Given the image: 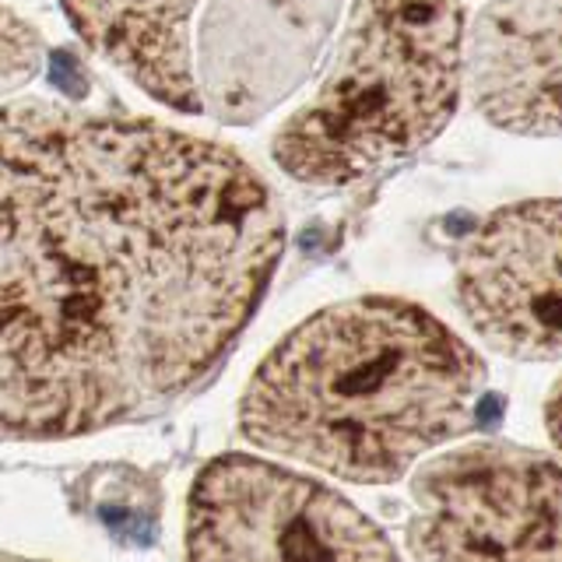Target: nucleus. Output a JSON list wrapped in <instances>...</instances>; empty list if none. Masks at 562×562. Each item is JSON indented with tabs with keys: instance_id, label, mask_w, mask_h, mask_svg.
<instances>
[{
	"instance_id": "9b49d317",
	"label": "nucleus",
	"mask_w": 562,
	"mask_h": 562,
	"mask_svg": "<svg viewBox=\"0 0 562 562\" xmlns=\"http://www.w3.org/2000/svg\"><path fill=\"white\" fill-rule=\"evenodd\" d=\"M544 426H549L552 443L562 447V380L555 383V391L549 394V404H544Z\"/></svg>"
},
{
	"instance_id": "39448f33",
	"label": "nucleus",
	"mask_w": 562,
	"mask_h": 562,
	"mask_svg": "<svg viewBox=\"0 0 562 562\" xmlns=\"http://www.w3.org/2000/svg\"><path fill=\"white\" fill-rule=\"evenodd\" d=\"M408 549L418 562H562V464L474 443L412 474Z\"/></svg>"
},
{
	"instance_id": "0eeeda50",
	"label": "nucleus",
	"mask_w": 562,
	"mask_h": 562,
	"mask_svg": "<svg viewBox=\"0 0 562 562\" xmlns=\"http://www.w3.org/2000/svg\"><path fill=\"white\" fill-rule=\"evenodd\" d=\"M345 0H211L198 40L201 113L233 127L268 116L303 85Z\"/></svg>"
},
{
	"instance_id": "1a4fd4ad",
	"label": "nucleus",
	"mask_w": 562,
	"mask_h": 562,
	"mask_svg": "<svg viewBox=\"0 0 562 562\" xmlns=\"http://www.w3.org/2000/svg\"><path fill=\"white\" fill-rule=\"evenodd\" d=\"M70 25L140 92L201 113L190 22L198 0H60Z\"/></svg>"
},
{
	"instance_id": "9d476101",
	"label": "nucleus",
	"mask_w": 562,
	"mask_h": 562,
	"mask_svg": "<svg viewBox=\"0 0 562 562\" xmlns=\"http://www.w3.org/2000/svg\"><path fill=\"white\" fill-rule=\"evenodd\" d=\"M43 57H46V49H43L40 32H35L25 18L0 8V102L40 78Z\"/></svg>"
},
{
	"instance_id": "423d86ee",
	"label": "nucleus",
	"mask_w": 562,
	"mask_h": 562,
	"mask_svg": "<svg viewBox=\"0 0 562 562\" xmlns=\"http://www.w3.org/2000/svg\"><path fill=\"white\" fill-rule=\"evenodd\" d=\"M453 295L499 356L562 362V198L488 215L457 254Z\"/></svg>"
},
{
	"instance_id": "7ed1b4c3",
	"label": "nucleus",
	"mask_w": 562,
	"mask_h": 562,
	"mask_svg": "<svg viewBox=\"0 0 562 562\" xmlns=\"http://www.w3.org/2000/svg\"><path fill=\"white\" fill-rule=\"evenodd\" d=\"M464 85L457 0H356L327 75L278 127L271 155L295 183L348 187L426 148Z\"/></svg>"
},
{
	"instance_id": "20e7f679",
	"label": "nucleus",
	"mask_w": 562,
	"mask_h": 562,
	"mask_svg": "<svg viewBox=\"0 0 562 562\" xmlns=\"http://www.w3.org/2000/svg\"><path fill=\"white\" fill-rule=\"evenodd\" d=\"M187 562H401L397 549L341 492L225 453L190 488Z\"/></svg>"
},
{
	"instance_id": "f257e3e1",
	"label": "nucleus",
	"mask_w": 562,
	"mask_h": 562,
	"mask_svg": "<svg viewBox=\"0 0 562 562\" xmlns=\"http://www.w3.org/2000/svg\"><path fill=\"white\" fill-rule=\"evenodd\" d=\"M285 250L274 190L166 123L0 102V429L169 408L228 356Z\"/></svg>"
},
{
	"instance_id": "6e6552de",
	"label": "nucleus",
	"mask_w": 562,
	"mask_h": 562,
	"mask_svg": "<svg viewBox=\"0 0 562 562\" xmlns=\"http://www.w3.org/2000/svg\"><path fill=\"white\" fill-rule=\"evenodd\" d=\"M468 92L509 134L562 137V0H492L468 29Z\"/></svg>"
},
{
	"instance_id": "f03ea898",
	"label": "nucleus",
	"mask_w": 562,
	"mask_h": 562,
	"mask_svg": "<svg viewBox=\"0 0 562 562\" xmlns=\"http://www.w3.org/2000/svg\"><path fill=\"white\" fill-rule=\"evenodd\" d=\"M479 351L391 295L334 303L285 334L239 404L246 443L356 485H391L474 422Z\"/></svg>"
}]
</instances>
